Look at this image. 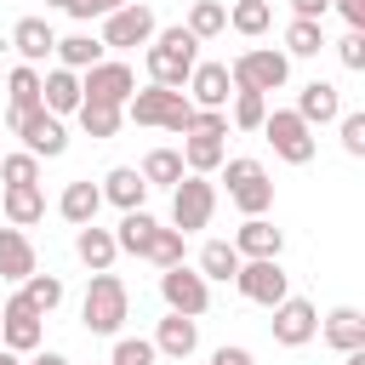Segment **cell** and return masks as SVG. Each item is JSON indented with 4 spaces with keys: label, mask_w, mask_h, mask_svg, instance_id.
<instances>
[{
    "label": "cell",
    "mask_w": 365,
    "mask_h": 365,
    "mask_svg": "<svg viewBox=\"0 0 365 365\" xmlns=\"http://www.w3.org/2000/svg\"><path fill=\"white\" fill-rule=\"evenodd\" d=\"M319 46H325V34H319V23H308V17H297V23L285 29V51H291V57H319Z\"/></svg>",
    "instance_id": "74e56055"
},
{
    "label": "cell",
    "mask_w": 365,
    "mask_h": 365,
    "mask_svg": "<svg viewBox=\"0 0 365 365\" xmlns=\"http://www.w3.org/2000/svg\"><path fill=\"white\" fill-rule=\"evenodd\" d=\"M211 365H251V354H245V348H217Z\"/></svg>",
    "instance_id": "c3c4849f"
},
{
    "label": "cell",
    "mask_w": 365,
    "mask_h": 365,
    "mask_svg": "<svg viewBox=\"0 0 365 365\" xmlns=\"http://www.w3.org/2000/svg\"><path fill=\"white\" fill-rule=\"evenodd\" d=\"M262 137H268L274 154L291 160V165H308V160H314V125H302L297 108H274V114L262 120Z\"/></svg>",
    "instance_id": "8992f818"
},
{
    "label": "cell",
    "mask_w": 365,
    "mask_h": 365,
    "mask_svg": "<svg viewBox=\"0 0 365 365\" xmlns=\"http://www.w3.org/2000/svg\"><path fill=\"white\" fill-rule=\"evenodd\" d=\"M182 29H188L194 40H211V34H222V29H228V6H222V0H194Z\"/></svg>",
    "instance_id": "83f0119b"
},
{
    "label": "cell",
    "mask_w": 365,
    "mask_h": 365,
    "mask_svg": "<svg viewBox=\"0 0 365 365\" xmlns=\"http://www.w3.org/2000/svg\"><path fill=\"white\" fill-rule=\"evenodd\" d=\"M57 57H63L68 74H74V68H97V63H103V40H91V34H68V40H57Z\"/></svg>",
    "instance_id": "f546056e"
},
{
    "label": "cell",
    "mask_w": 365,
    "mask_h": 365,
    "mask_svg": "<svg viewBox=\"0 0 365 365\" xmlns=\"http://www.w3.org/2000/svg\"><path fill=\"white\" fill-rule=\"evenodd\" d=\"M234 285H240V297H245V302H262V308H274V302H285V297H291V279H285L279 257H257V262H240Z\"/></svg>",
    "instance_id": "ba28073f"
},
{
    "label": "cell",
    "mask_w": 365,
    "mask_h": 365,
    "mask_svg": "<svg viewBox=\"0 0 365 365\" xmlns=\"http://www.w3.org/2000/svg\"><path fill=\"white\" fill-rule=\"evenodd\" d=\"M188 131H200V137H228V114L222 108H194V125ZM182 131V137H188Z\"/></svg>",
    "instance_id": "7bdbcfd3"
},
{
    "label": "cell",
    "mask_w": 365,
    "mask_h": 365,
    "mask_svg": "<svg viewBox=\"0 0 365 365\" xmlns=\"http://www.w3.org/2000/svg\"><path fill=\"white\" fill-rule=\"evenodd\" d=\"M182 165H188L194 177L217 171V165H222V137H200V131H188V143H182Z\"/></svg>",
    "instance_id": "f1b7e54d"
},
{
    "label": "cell",
    "mask_w": 365,
    "mask_h": 365,
    "mask_svg": "<svg viewBox=\"0 0 365 365\" xmlns=\"http://www.w3.org/2000/svg\"><path fill=\"white\" fill-rule=\"evenodd\" d=\"M342 359H348V365H365V348H354V354H342Z\"/></svg>",
    "instance_id": "f907efd6"
},
{
    "label": "cell",
    "mask_w": 365,
    "mask_h": 365,
    "mask_svg": "<svg viewBox=\"0 0 365 365\" xmlns=\"http://www.w3.org/2000/svg\"><path fill=\"white\" fill-rule=\"evenodd\" d=\"M325 342H331L336 354L365 348V314H359V308H336V314L325 319Z\"/></svg>",
    "instance_id": "484cf974"
},
{
    "label": "cell",
    "mask_w": 365,
    "mask_h": 365,
    "mask_svg": "<svg viewBox=\"0 0 365 365\" xmlns=\"http://www.w3.org/2000/svg\"><path fill=\"white\" fill-rule=\"evenodd\" d=\"M194 63H200V40L177 23V29H154V46H148V74H154V86H171V91H182V80L194 74Z\"/></svg>",
    "instance_id": "6da1fadb"
},
{
    "label": "cell",
    "mask_w": 365,
    "mask_h": 365,
    "mask_svg": "<svg viewBox=\"0 0 365 365\" xmlns=\"http://www.w3.org/2000/svg\"><path fill=\"white\" fill-rule=\"evenodd\" d=\"M131 91H137V74H131L125 63H97V68H86V80H80V97H86V103H114V108H125Z\"/></svg>",
    "instance_id": "30bf717a"
},
{
    "label": "cell",
    "mask_w": 365,
    "mask_h": 365,
    "mask_svg": "<svg viewBox=\"0 0 365 365\" xmlns=\"http://www.w3.org/2000/svg\"><path fill=\"white\" fill-rule=\"evenodd\" d=\"M211 211H217V188L188 171V177L171 188V228H177V234H194V228L211 222Z\"/></svg>",
    "instance_id": "5b68a950"
},
{
    "label": "cell",
    "mask_w": 365,
    "mask_h": 365,
    "mask_svg": "<svg viewBox=\"0 0 365 365\" xmlns=\"http://www.w3.org/2000/svg\"><path fill=\"white\" fill-rule=\"evenodd\" d=\"M97 205H103V188H97V182H86V177H80V182H68V188H63V200H57V211H63L74 228L97 222Z\"/></svg>",
    "instance_id": "cb8c5ba5"
},
{
    "label": "cell",
    "mask_w": 365,
    "mask_h": 365,
    "mask_svg": "<svg viewBox=\"0 0 365 365\" xmlns=\"http://www.w3.org/2000/svg\"><path fill=\"white\" fill-rule=\"evenodd\" d=\"M291 6H297V17H308V23H319V17H325V6H331V0H291Z\"/></svg>",
    "instance_id": "7dc6e473"
},
{
    "label": "cell",
    "mask_w": 365,
    "mask_h": 365,
    "mask_svg": "<svg viewBox=\"0 0 365 365\" xmlns=\"http://www.w3.org/2000/svg\"><path fill=\"white\" fill-rule=\"evenodd\" d=\"M194 348H200V325H194L188 314H171V319H160V331H154V354H165L171 365H182Z\"/></svg>",
    "instance_id": "e0dca14e"
},
{
    "label": "cell",
    "mask_w": 365,
    "mask_h": 365,
    "mask_svg": "<svg viewBox=\"0 0 365 365\" xmlns=\"http://www.w3.org/2000/svg\"><path fill=\"white\" fill-rule=\"evenodd\" d=\"M40 319H46V314H34L23 297H11V302L0 308V342H6L11 354H29V348H40Z\"/></svg>",
    "instance_id": "5bb4252c"
},
{
    "label": "cell",
    "mask_w": 365,
    "mask_h": 365,
    "mask_svg": "<svg viewBox=\"0 0 365 365\" xmlns=\"http://www.w3.org/2000/svg\"><path fill=\"white\" fill-rule=\"evenodd\" d=\"M268 120V97L262 91H234V125L240 131H262Z\"/></svg>",
    "instance_id": "f35d334b"
},
{
    "label": "cell",
    "mask_w": 365,
    "mask_h": 365,
    "mask_svg": "<svg viewBox=\"0 0 365 365\" xmlns=\"http://www.w3.org/2000/svg\"><path fill=\"white\" fill-rule=\"evenodd\" d=\"M342 148L359 160L365 154V114H342Z\"/></svg>",
    "instance_id": "ee69618b"
},
{
    "label": "cell",
    "mask_w": 365,
    "mask_h": 365,
    "mask_svg": "<svg viewBox=\"0 0 365 365\" xmlns=\"http://www.w3.org/2000/svg\"><path fill=\"white\" fill-rule=\"evenodd\" d=\"M234 274H240V251L228 240H211L200 251V279H234Z\"/></svg>",
    "instance_id": "d6a6232c"
},
{
    "label": "cell",
    "mask_w": 365,
    "mask_h": 365,
    "mask_svg": "<svg viewBox=\"0 0 365 365\" xmlns=\"http://www.w3.org/2000/svg\"><path fill=\"white\" fill-rule=\"evenodd\" d=\"M336 57H342V68H365V29H348L342 40H336Z\"/></svg>",
    "instance_id": "b9f144b4"
},
{
    "label": "cell",
    "mask_w": 365,
    "mask_h": 365,
    "mask_svg": "<svg viewBox=\"0 0 365 365\" xmlns=\"http://www.w3.org/2000/svg\"><path fill=\"white\" fill-rule=\"evenodd\" d=\"M336 114H342L336 86H331V80H308L302 97H297V120H302V125H325V120H336Z\"/></svg>",
    "instance_id": "d6986e66"
},
{
    "label": "cell",
    "mask_w": 365,
    "mask_h": 365,
    "mask_svg": "<svg viewBox=\"0 0 365 365\" xmlns=\"http://www.w3.org/2000/svg\"><path fill=\"white\" fill-rule=\"evenodd\" d=\"M11 46H17V57L34 68V63H46V57L57 51V34H51V23H46V17H23V23L11 29Z\"/></svg>",
    "instance_id": "ac0fdd59"
},
{
    "label": "cell",
    "mask_w": 365,
    "mask_h": 365,
    "mask_svg": "<svg viewBox=\"0 0 365 365\" xmlns=\"http://www.w3.org/2000/svg\"><path fill=\"white\" fill-rule=\"evenodd\" d=\"M285 74H291V57L285 51H240L234 57V68H228V80H234V91H279L285 86Z\"/></svg>",
    "instance_id": "277c9868"
},
{
    "label": "cell",
    "mask_w": 365,
    "mask_h": 365,
    "mask_svg": "<svg viewBox=\"0 0 365 365\" xmlns=\"http://www.w3.org/2000/svg\"><path fill=\"white\" fill-rule=\"evenodd\" d=\"M6 91H11V103H6V125H17V120H29L34 108H40V74L23 63V68H11V80H6Z\"/></svg>",
    "instance_id": "7402d4cb"
},
{
    "label": "cell",
    "mask_w": 365,
    "mask_h": 365,
    "mask_svg": "<svg viewBox=\"0 0 365 365\" xmlns=\"http://www.w3.org/2000/svg\"><path fill=\"white\" fill-rule=\"evenodd\" d=\"M154 365H160V359H154ZM165 365H171V359H165Z\"/></svg>",
    "instance_id": "db71d44e"
},
{
    "label": "cell",
    "mask_w": 365,
    "mask_h": 365,
    "mask_svg": "<svg viewBox=\"0 0 365 365\" xmlns=\"http://www.w3.org/2000/svg\"><path fill=\"white\" fill-rule=\"evenodd\" d=\"M160 222L148 217V211H125L120 217V228H114V245L120 251H131V257H143V245H148V234H154Z\"/></svg>",
    "instance_id": "1f68e13d"
},
{
    "label": "cell",
    "mask_w": 365,
    "mask_h": 365,
    "mask_svg": "<svg viewBox=\"0 0 365 365\" xmlns=\"http://www.w3.org/2000/svg\"><path fill=\"white\" fill-rule=\"evenodd\" d=\"M46 6H68V0H46Z\"/></svg>",
    "instance_id": "f5cc1de1"
},
{
    "label": "cell",
    "mask_w": 365,
    "mask_h": 365,
    "mask_svg": "<svg viewBox=\"0 0 365 365\" xmlns=\"http://www.w3.org/2000/svg\"><path fill=\"white\" fill-rule=\"evenodd\" d=\"M314 331H319V314H314L308 297H285V302H274V342H279V348H302Z\"/></svg>",
    "instance_id": "4fadbf2b"
},
{
    "label": "cell",
    "mask_w": 365,
    "mask_h": 365,
    "mask_svg": "<svg viewBox=\"0 0 365 365\" xmlns=\"http://www.w3.org/2000/svg\"><path fill=\"white\" fill-rule=\"evenodd\" d=\"M279 245H285V234H279L268 217H245V222H240V234H234V251H240V262L279 257Z\"/></svg>",
    "instance_id": "2e32d148"
},
{
    "label": "cell",
    "mask_w": 365,
    "mask_h": 365,
    "mask_svg": "<svg viewBox=\"0 0 365 365\" xmlns=\"http://www.w3.org/2000/svg\"><path fill=\"white\" fill-rule=\"evenodd\" d=\"M228 23H234L240 34H262V29L274 23V11H268V0H234V6H228Z\"/></svg>",
    "instance_id": "8d00e7d4"
},
{
    "label": "cell",
    "mask_w": 365,
    "mask_h": 365,
    "mask_svg": "<svg viewBox=\"0 0 365 365\" xmlns=\"http://www.w3.org/2000/svg\"><path fill=\"white\" fill-rule=\"evenodd\" d=\"M143 194H148V182H143V171H131V165H114V171L103 177V200H114L120 211H143Z\"/></svg>",
    "instance_id": "603a6c76"
},
{
    "label": "cell",
    "mask_w": 365,
    "mask_h": 365,
    "mask_svg": "<svg viewBox=\"0 0 365 365\" xmlns=\"http://www.w3.org/2000/svg\"><path fill=\"white\" fill-rule=\"evenodd\" d=\"M0 177H6V188H29V182H40V160L34 154H6Z\"/></svg>",
    "instance_id": "ab89813d"
},
{
    "label": "cell",
    "mask_w": 365,
    "mask_h": 365,
    "mask_svg": "<svg viewBox=\"0 0 365 365\" xmlns=\"http://www.w3.org/2000/svg\"><path fill=\"white\" fill-rule=\"evenodd\" d=\"M182 86H188V103L194 108H222L234 80H228V63H194V74Z\"/></svg>",
    "instance_id": "9a60e30c"
},
{
    "label": "cell",
    "mask_w": 365,
    "mask_h": 365,
    "mask_svg": "<svg viewBox=\"0 0 365 365\" xmlns=\"http://www.w3.org/2000/svg\"><path fill=\"white\" fill-rule=\"evenodd\" d=\"M160 354H154V342L148 336H120L114 342V365H154Z\"/></svg>",
    "instance_id": "60d3db41"
},
{
    "label": "cell",
    "mask_w": 365,
    "mask_h": 365,
    "mask_svg": "<svg viewBox=\"0 0 365 365\" xmlns=\"http://www.w3.org/2000/svg\"><path fill=\"white\" fill-rule=\"evenodd\" d=\"M143 182H148V188H154V182H160V188H177V182H182V154H177V148H154V154L143 160Z\"/></svg>",
    "instance_id": "4dcf8cb0"
},
{
    "label": "cell",
    "mask_w": 365,
    "mask_h": 365,
    "mask_svg": "<svg viewBox=\"0 0 365 365\" xmlns=\"http://www.w3.org/2000/svg\"><path fill=\"white\" fill-rule=\"evenodd\" d=\"M160 297H165L171 314H188V319H200V314L211 308V285H205L194 268H182V262L160 274Z\"/></svg>",
    "instance_id": "9c48e42d"
},
{
    "label": "cell",
    "mask_w": 365,
    "mask_h": 365,
    "mask_svg": "<svg viewBox=\"0 0 365 365\" xmlns=\"http://www.w3.org/2000/svg\"><path fill=\"white\" fill-rule=\"evenodd\" d=\"M46 217V194H40V182H29V188H6V222L11 228H29V222H40Z\"/></svg>",
    "instance_id": "4316f807"
},
{
    "label": "cell",
    "mask_w": 365,
    "mask_h": 365,
    "mask_svg": "<svg viewBox=\"0 0 365 365\" xmlns=\"http://www.w3.org/2000/svg\"><path fill=\"white\" fill-rule=\"evenodd\" d=\"M0 365H23V359H17V354H11V348H0Z\"/></svg>",
    "instance_id": "816d5d0a"
},
{
    "label": "cell",
    "mask_w": 365,
    "mask_h": 365,
    "mask_svg": "<svg viewBox=\"0 0 365 365\" xmlns=\"http://www.w3.org/2000/svg\"><path fill=\"white\" fill-rule=\"evenodd\" d=\"M29 365H68V359H63V354H34Z\"/></svg>",
    "instance_id": "681fc988"
},
{
    "label": "cell",
    "mask_w": 365,
    "mask_h": 365,
    "mask_svg": "<svg viewBox=\"0 0 365 365\" xmlns=\"http://www.w3.org/2000/svg\"><path fill=\"white\" fill-rule=\"evenodd\" d=\"M34 274V245L23 240V228H0V279L23 285Z\"/></svg>",
    "instance_id": "44dd1931"
},
{
    "label": "cell",
    "mask_w": 365,
    "mask_h": 365,
    "mask_svg": "<svg viewBox=\"0 0 365 365\" xmlns=\"http://www.w3.org/2000/svg\"><path fill=\"white\" fill-rule=\"evenodd\" d=\"M154 29H160L154 11L137 6V0H125L120 11H108V23H103V46H148Z\"/></svg>",
    "instance_id": "8fae6325"
},
{
    "label": "cell",
    "mask_w": 365,
    "mask_h": 365,
    "mask_svg": "<svg viewBox=\"0 0 365 365\" xmlns=\"http://www.w3.org/2000/svg\"><path fill=\"white\" fill-rule=\"evenodd\" d=\"M228 200L245 211V217H262L274 205V182L262 171V160H228Z\"/></svg>",
    "instance_id": "52a82bcc"
},
{
    "label": "cell",
    "mask_w": 365,
    "mask_h": 365,
    "mask_svg": "<svg viewBox=\"0 0 365 365\" xmlns=\"http://www.w3.org/2000/svg\"><path fill=\"white\" fill-rule=\"evenodd\" d=\"M143 257H148L154 268H177V262H182V234H177V228H154L148 245H143Z\"/></svg>",
    "instance_id": "d590c367"
},
{
    "label": "cell",
    "mask_w": 365,
    "mask_h": 365,
    "mask_svg": "<svg viewBox=\"0 0 365 365\" xmlns=\"http://www.w3.org/2000/svg\"><path fill=\"white\" fill-rule=\"evenodd\" d=\"M336 11L348 17V29H365V0H336Z\"/></svg>",
    "instance_id": "bcb514c9"
},
{
    "label": "cell",
    "mask_w": 365,
    "mask_h": 365,
    "mask_svg": "<svg viewBox=\"0 0 365 365\" xmlns=\"http://www.w3.org/2000/svg\"><path fill=\"white\" fill-rule=\"evenodd\" d=\"M74 114H80L86 137H114V131H120V114H125V108H114V103H86V97H80V108H74Z\"/></svg>",
    "instance_id": "e575fe53"
},
{
    "label": "cell",
    "mask_w": 365,
    "mask_h": 365,
    "mask_svg": "<svg viewBox=\"0 0 365 365\" xmlns=\"http://www.w3.org/2000/svg\"><path fill=\"white\" fill-rule=\"evenodd\" d=\"M125 114H131L137 125H160V131H188V125H194V103H188L182 91H171V86H148V91H131Z\"/></svg>",
    "instance_id": "3957f363"
},
{
    "label": "cell",
    "mask_w": 365,
    "mask_h": 365,
    "mask_svg": "<svg viewBox=\"0 0 365 365\" xmlns=\"http://www.w3.org/2000/svg\"><path fill=\"white\" fill-rule=\"evenodd\" d=\"M40 108L46 114H74L80 108V74H68V68H51L46 80H40Z\"/></svg>",
    "instance_id": "ffe728a7"
},
{
    "label": "cell",
    "mask_w": 365,
    "mask_h": 365,
    "mask_svg": "<svg viewBox=\"0 0 365 365\" xmlns=\"http://www.w3.org/2000/svg\"><path fill=\"white\" fill-rule=\"evenodd\" d=\"M11 131L23 137V154H34V160H40V154H46V160H57V154L68 148V131H63V120H57V114H46V108H34L29 120H17Z\"/></svg>",
    "instance_id": "7c38bea8"
},
{
    "label": "cell",
    "mask_w": 365,
    "mask_h": 365,
    "mask_svg": "<svg viewBox=\"0 0 365 365\" xmlns=\"http://www.w3.org/2000/svg\"><path fill=\"white\" fill-rule=\"evenodd\" d=\"M125 314H131V297H125L120 274H91V285H86V302H80V319H86V331H91V336H114V331L125 325Z\"/></svg>",
    "instance_id": "7a4b0ae2"
},
{
    "label": "cell",
    "mask_w": 365,
    "mask_h": 365,
    "mask_svg": "<svg viewBox=\"0 0 365 365\" xmlns=\"http://www.w3.org/2000/svg\"><path fill=\"white\" fill-rule=\"evenodd\" d=\"M120 6H125V0H68V6H63V11H68V17H80V23H86V17H108V11H120Z\"/></svg>",
    "instance_id": "f6af8a7d"
},
{
    "label": "cell",
    "mask_w": 365,
    "mask_h": 365,
    "mask_svg": "<svg viewBox=\"0 0 365 365\" xmlns=\"http://www.w3.org/2000/svg\"><path fill=\"white\" fill-rule=\"evenodd\" d=\"M17 297H23V302H29L34 314H51V308L63 302V279H57V274H29Z\"/></svg>",
    "instance_id": "836d02e7"
},
{
    "label": "cell",
    "mask_w": 365,
    "mask_h": 365,
    "mask_svg": "<svg viewBox=\"0 0 365 365\" xmlns=\"http://www.w3.org/2000/svg\"><path fill=\"white\" fill-rule=\"evenodd\" d=\"M74 251H80V262L91 268V274H108V262H114V234L108 228H97V222H86L80 234H74Z\"/></svg>",
    "instance_id": "d4e9b609"
}]
</instances>
